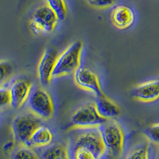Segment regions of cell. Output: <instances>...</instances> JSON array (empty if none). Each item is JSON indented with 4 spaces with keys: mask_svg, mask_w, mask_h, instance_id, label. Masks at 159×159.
Returning a JSON list of instances; mask_svg holds the SVG:
<instances>
[{
    "mask_svg": "<svg viewBox=\"0 0 159 159\" xmlns=\"http://www.w3.org/2000/svg\"><path fill=\"white\" fill-rule=\"evenodd\" d=\"M68 149L75 159H98L107 154L99 127L74 128Z\"/></svg>",
    "mask_w": 159,
    "mask_h": 159,
    "instance_id": "6da1fadb",
    "label": "cell"
},
{
    "mask_svg": "<svg viewBox=\"0 0 159 159\" xmlns=\"http://www.w3.org/2000/svg\"><path fill=\"white\" fill-rule=\"evenodd\" d=\"M83 43L80 41H76L58 55L53 70V77H61L74 73L80 67Z\"/></svg>",
    "mask_w": 159,
    "mask_h": 159,
    "instance_id": "7a4b0ae2",
    "label": "cell"
},
{
    "mask_svg": "<svg viewBox=\"0 0 159 159\" xmlns=\"http://www.w3.org/2000/svg\"><path fill=\"white\" fill-rule=\"evenodd\" d=\"M106 151L115 157H119L124 150L125 135L121 125L115 119H110L99 127Z\"/></svg>",
    "mask_w": 159,
    "mask_h": 159,
    "instance_id": "3957f363",
    "label": "cell"
},
{
    "mask_svg": "<svg viewBox=\"0 0 159 159\" xmlns=\"http://www.w3.org/2000/svg\"><path fill=\"white\" fill-rule=\"evenodd\" d=\"M42 120L31 111L22 113L15 117L11 123V130L15 141L20 145L29 146L31 136L42 124Z\"/></svg>",
    "mask_w": 159,
    "mask_h": 159,
    "instance_id": "277c9868",
    "label": "cell"
},
{
    "mask_svg": "<svg viewBox=\"0 0 159 159\" xmlns=\"http://www.w3.org/2000/svg\"><path fill=\"white\" fill-rule=\"evenodd\" d=\"M27 107L30 111L40 119L47 120L54 113V106L50 94L43 88H36L31 91L27 99Z\"/></svg>",
    "mask_w": 159,
    "mask_h": 159,
    "instance_id": "5b68a950",
    "label": "cell"
},
{
    "mask_svg": "<svg viewBox=\"0 0 159 159\" xmlns=\"http://www.w3.org/2000/svg\"><path fill=\"white\" fill-rule=\"evenodd\" d=\"M58 22L59 19L54 11L45 4L37 8L32 14L30 20V30L34 34H50L55 30Z\"/></svg>",
    "mask_w": 159,
    "mask_h": 159,
    "instance_id": "8992f818",
    "label": "cell"
},
{
    "mask_svg": "<svg viewBox=\"0 0 159 159\" xmlns=\"http://www.w3.org/2000/svg\"><path fill=\"white\" fill-rule=\"evenodd\" d=\"M106 121L97 111L95 103H88L80 107L72 113L70 119L74 128L99 127Z\"/></svg>",
    "mask_w": 159,
    "mask_h": 159,
    "instance_id": "52a82bcc",
    "label": "cell"
},
{
    "mask_svg": "<svg viewBox=\"0 0 159 159\" xmlns=\"http://www.w3.org/2000/svg\"><path fill=\"white\" fill-rule=\"evenodd\" d=\"M73 75L74 81L78 87L92 92L96 97L103 94L98 76L93 71L87 68L80 67L75 71Z\"/></svg>",
    "mask_w": 159,
    "mask_h": 159,
    "instance_id": "ba28073f",
    "label": "cell"
},
{
    "mask_svg": "<svg viewBox=\"0 0 159 159\" xmlns=\"http://www.w3.org/2000/svg\"><path fill=\"white\" fill-rule=\"evenodd\" d=\"M56 51L51 49H45L40 59L38 67V74L40 83L43 86H48L53 78V70L57 59Z\"/></svg>",
    "mask_w": 159,
    "mask_h": 159,
    "instance_id": "9c48e42d",
    "label": "cell"
},
{
    "mask_svg": "<svg viewBox=\"0 0 159 159\" xmlns=\"http://www.w3.org/2000/svg\"><path fill=\"white\" fill-rule=\"evenodd\" d=\"M11 96V107L18 109L27 101L32 91V83L25 78H18L10 86Z\"/></svg>",
    "mask_w": 159,
    "mask_h": 159,
    "instance_id": "30bf717a",
    "label": "cell"
},
{
    "mask_svg": "<svg viewBox=\"0 0 159 159\" xmlns=\"http://www.w3.org/2000/svg\"><path fill=\"white\" fill-rule=\"evenodd\" d=\"M111 23L119 30H127L130 28L134 22V13L128 6H116L111 11L110 15Z\"/></svg>",
    "mask_w": 159,
    "mask_h": 159,
    "instance_id": "8fae6325",
    "label": "cell"
},
{
    "mask_svg": "<svg viewBox=\"0 0 159 159\" xmlns=\"http://www.w3.org/2000/svg\"><path fill=\"white\" fill-rule=\"evenodd\" d=\"M132 95L138 101L144 103L156 101L159 99V80H151L137 85Z\"/></svg>",
    "mask_w": 159,
    "mask_h": 159,
    "instance_id": "7c38bea8",
    "label": "cell"
},
{
    "mask_svg": "<svg viewBox=\"0 0 159 159\" xmlns=\"http://www.w3.org/2000/svg\"><path fill=\"white\" fill-rule=\"evenodd\" d=\"M95 104L99 114L106 120L116 119L121 114V108L119 105L104 94L96 97Z\"/></svg>",
    "mask_w": 159,
    "mask_h": 159,
    "instance_id": "4fadbf2b",
    "label": "cell"
},
{
    "mask_svg": "<svg viewBox=\"0 0 159 159\" xmlns=\"http://www.w3.org/2000/svg\"><path fill=\"white\" fill-rule=\"evenodd\" d=\"M53 134L52 130L45 125L41 124L32 134L30 140V147H46L52 143Z\"/></svg>",
    "mask_w": 159,
    "mask_h": 159,
    "instance_id": "5bb4252c",
    "label": "cell"
},
{
    "mask_svg": "<svg viewBox=\"0 0 159 159\" xmlns=\"http://www.w3.org/2000/svg\"><path fill=\"white\" fill-rule=\"evenodd\" d=\"M43 158L49 159H65L69 158V153L68 147H65L63 144L49 145L44 150L42 153Z\"/></svg>",
    "mask_w": 159,
    "mask_h": 159,
    "instance_id": "9a60e30c",
    "label": "cell"
},
{
    "mask_svg": "<svg viewBox=\"0 0 159 159\" xmlns=\"http://www.w3.org/2000/svg\"><path fill=\"white\" fill-rule=\"evenodd\" d=\"M150 154V144L148 143H143L137 145L134 148H132L130 151L127 152L126 158L134 159H147Z\"/></svg>",
    "mask_w": 159,
    "mask_h": 159,
    "instance_id": "2e32d148",
    "label": "cell"
},
{
    "mask_svg": "<svg viewBox=\"0 0 159 159\" xmlns=\"http://www.w3.org/2000/svg\"><path fill=\"white\" fill-rule=\"evenodd\" d=\"M46 4L54 11L59 21L66 18L68 9L65 0H46Z\"/></svg>",
    "mask_w": 159,
    "mask_h": 159,
    "instance_id": "e0dca14e",
    "label": "cell"
},
{
    "mask_svg": "<svg viewBox=\"0 0 159 159\" xmlns=\"http://www.w3.org/2000/svg\"><path fill=\"white\" fill-rule=\"evenodd\" d=\"M11 157L15 159L38 158V155L36 152L31 149L30 146H26V145H22L21 147L13 150L11 152Z\"/></svg>",
    "mask_w": 159,
    "mask_h": 159,
    "instance_id": "ac0fdd59",
    "label": "cell"
},
{
    "mask_svg": "<svg viewBox=\"0 0 159 159\" xmlns=\"http://www.w3.org/2000/svg\"><path fill=\"white\" fill-rule=\"evenodd\" d=\"M143 135L149 143L159 147V123H153L145 129Z\"/></svg>",
    "mask_w": 159,
    "mask_h": 159,
    "instance_id": "d6986e66",
    "label": "cell"
},
{
    "mask_svg": "<svg viewBox=\"0 0 159 159\" xmlns=\"http://www.w3.org/2000/svg\"><path fill=\"white\" fill-rule=\"evenodd\" d=\"M14 66L9 61L0 60V86L3 85L12 75Z\"/></svg>",
    "mask_w": 159,
    "mask_h": 159,
    "instance_id": "ffe728a7",
    "label": "cell"
},
{
    "mask_svg": "<svg viewBox=\"0 0 159 159\" xmlns=\"http://www.w3.org/2000/svg\"><path fill=\"white\" fill-rule=\"evenodd\" d=\"M11 107V96L9 87L0 86V110Z\"/></svg>",
    "mask_w": 159,
    "mask_h": 159,
    "instance_id": "44dd1931",
    "label": "cell"
},
{
    "mask_svg": "<svg viewBox=\"0 0 159 159\" xmlns=\"http://www.w3.org/2000/svg\"><path fill=\"white\" fill-rule=\"evenodd\" d=\"M91 6L97 8H107L114 4L115 0H87Z\"/></svg>",
    "mask_w": 159,
    "mask_h": 159,
    "instance_id": "7402d4cb",
    "label": "cell"
},
{
    "mask_svg": "<svg viewBox=\"0 0 159 159\" xmlns=\"http://www.w3.org/2000/svg\"><path fill=\"white\" fill-rule=\"evenodd\" d=\"M2 150L5 153H11L13 150H15V143L14 142H8L4 145Z\"/></svg>",
    "mask_w": 159,
    "mask_h": 159,
    "instance_id": "603a6c76",
    "label": "cell"
},
{
    "mask_svg": "<svg viewBox=\"0 0 159 159\" xmlns=\"http://www.w3.org/2000/svg\"><path fill=\"white\" fill-rule=\"evenodd\" d=\"M158 147V148H157V152H156L155 157H156V158H158L159 159V147Z\"/></svg>",
    "mask_w": 159,
    "mask_h": 159,
    "instance_id": "cb8c5ba5",
    "label": "cell"
}]
</instances>
